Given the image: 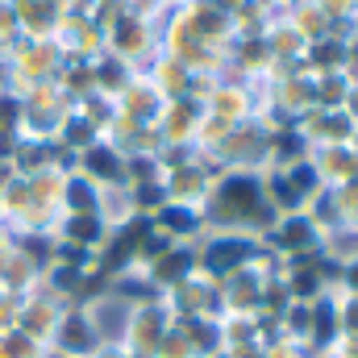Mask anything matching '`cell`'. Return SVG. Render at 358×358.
Here are the masks:
<instances>
[{
  "instance_id": "6da1fadb",
  "label": "cell",
  "mask_w": 358,
  "mask_h": 358,
  "mask_svg": "<svg viewBox=\"0 0 358 358\" xmlns=\"http://www.w3.org/2000/svg\"><path fill=\"white\" fill-rule=\"evenodd\" d=\"M355 279H358V271H355Z\"/></svg>"
}]
</instances>
